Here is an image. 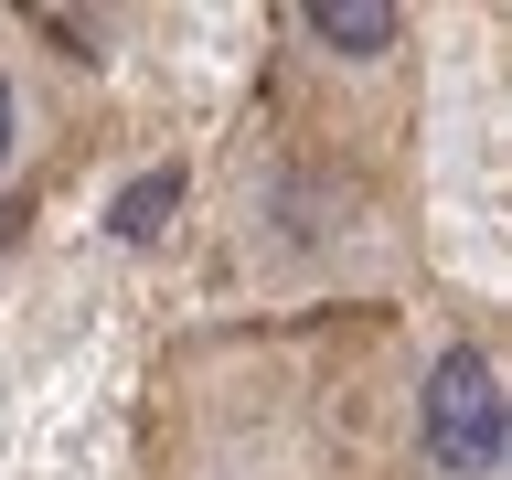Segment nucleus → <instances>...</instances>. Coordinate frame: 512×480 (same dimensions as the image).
I'll use <instances>...</instances> for the list:
<instances>
[{
    "mask_svg": "<svg viewBox=\"0 0 512 480\" xmlns=\"http://www.w3.org/2000/svg\"><path fill=\"white\" fill-rule=\"evenodd\" d=\"M139 480H395V310L214 320L160 342Z\"/></svg>",
    "mask_w": 512,
    "mask_h": 480,
    "instance_id": "f257e3e1",
    "label": "nucleus"
},
{
    "mask_svg": "<svg viewBox=\"0 0 512 480\" xmlns=\"http://www.w3.org/2000/svg\"><path fill=\"white\" fill-rule=\"evenodd\" d=\"M267 128L288 160L395 182L416 128V22L384 0H299L267 54Z\"/></svg>",
    "mask_w": 512,
    "mask_h": 480,
    "instance_id": "f03ea898",
    "label": "nucleus"
},
{
    "mask_svg": "<svg viewBox=\"0 0 512 480\" xmlns=\"http://www.w3.org/2000/svg\"><path fill=\"white\" fill-rule=\"evenodd\" d=\"M512 363L480 299L395 310V480H512Z\"/></svg>",
    "mask_w": 512,
    "mask_h": 480,
    "instance_id": "7ed1b4c3",
    "label": "nucleus"
},
{
    "mask_svg": "<svg viewBox=\"0 0 512 480\" xmlns=\"http://www.w3.org/2000/svg\"><path fill=\"white\" fill-rule=\"evenodd\" d=\"M75 128V86H64V54L43 43V22L0 11V214L43 182V160L64 150Z\"/></svg>",
    "mask_w": 512,
    "mask_h": 480,
    "instance_id": "20e7f679",
    "label": "nucleus"
}]
</instances>
